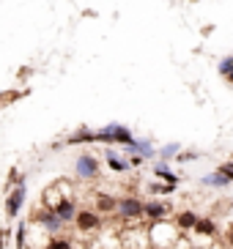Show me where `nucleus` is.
Instances as JSON below:
<instances>
[{"label":"nucleus","instance_id":"16","mask_svg":"<svg viewBox=\"0 0 233 249\" xmlns=\"http://www.w3.org/2000/svg\"><path fill=\"white\" fill-rule=\"evenodd\" d=\"M203 183H206V186H225V183H231V181H228V178L217 170V173H212V176H206Z\"/></svg>","mask_w":233,"mask_h":249},{"label":"nucleus","instance_id":"24","mask_svg":"<svg viewBox=\"0 0 233 249\" xmlns=\"http://www.w3.org/2000/svg\"><path fill=\"white\" fill-rule=\"evenodd\" d=\"M228 241H231V247H233V225L228 227Z\"/></svg>","mask_w":233,"mask_h":249},{"label":"nucleus","instance_id":"20","mask_svg":"<svg viewBox=\"0 0 233 249\" xmlns=\"http://www.w3.org/2000/svg\"><path fill=\"white\" fill-rule=\"evenodd\" d=\"M219 74H222V77H233V55H228V58L219 63Z\"/></svg>","mask_w":233,"mask_h":249},{"label":"nucleus","instance_id":"5","mask_svg":"<svg viewBox=\"0 0 233 249\" xmlns=\"http://www.w3.org/2000/svg\"><path fill=\"white\" fill-rule=\"evenodd\" d=\"M116 211L124 219H137V216H143V203L137 197H121L116 200Z\"/></svg>","mask_w":233,"mask_h":249},{"label":"nucleus","instance_id":"9","mask_svg":"<svg viewBox=\"0 0 233 249\" xmlns=\"http://www.w3.org/2000/svg\"><path fill=\"white\" fill-rule=\"evenodd\" d=\"M104 159H107L110 170H116V173H126V170H129V159L118 156L116 151H113V148H107V151H104Z\"/></svg>","mask_w":233,"mask_h":249},{"label":"nucleus","instance_id":"26","mask_svg":"<svg viewBox=\"0 0 233 249\" xmlns=\"http://www.w3.org/2000/svg\"><path fill=\"white\" fill-rule=\"evenodd\" d=\"M0 96H3V90H0Z\"/></svg>","mask_w":233,"mask_h":249},{"label":"nucleus","instance_id":"1","mask_svg":"<svg viewBox=\"0 0 233 249\" xmlns=\"http://www.w3.org/2000/svg\"><path fill=\"white\" fill-rule=\"evenodd\" d=\"M135 134L129 132V126L121 124H107L99 132H94V142H104V145H129Z\"/></svg>","mask_w":233,"mask_h":249},{"label":"nucleus","instance_id":"3","mask_svg":"<svg viewBox=\"0 0 233 249\" xmlns=\"http://www.w3.org/2000/svg\"><path fill=\"white\" fill-rule=\"evenodd\" d=\"M74 170H77V178H82V181H94V178L99 176V159L91 156V154H80L77 161H74Z\"/></svg>","mask_w":233,"mask_h":249},{"label":"nucleus","instance_id":"25","mask_svg":"<svg viewBox=\"0 0 233 249\" xmlns=\"http://www.w3.org/2000/svg\"><path fill=\"white\" fill-rule=\"evenodd\" d=\"M228 80H231V85H233V77H228Z\"/></svg>","mask_w":233,"mask_h":249},{"label":"nucleus","instance_id":"21","mask_svg":"<svg viewBox=\"0 0 233 249\" xmlns=\"http://www.w3.org/2000/svg\"><path fill=\"white\" fill-rule=\"evenodd\" d=\"M175 154H178V142H170V145H165V148L159 151V156H162L165 161H168V159H173Z\"/></svg>","mask_w":233,"mask_h":249},{"label":"nucleus","instance_id":"10","mask_svg":"<svg viewBox=\"0 0 233 249\" xmlns=\"http://www.w3.org/2000/svg\"><path fill=\"white\" fill-rule=\"evenodd\" d=\"M168 211L170 208L165 203H143V216H148V219H162Z\"/></svg>","mask_w":233,"mask_h":249},{"label":"nucleus","instance_id":"2","mask_svg":"<svg viewBox=\"0 0 233 249\" xmlns=\"http://www.w3.org/2000/svg\"><path fill=\"white\" fill-rule=\"evenodd\" d=\"M25 200H28V186H25V183H17V186L8 189V195H6V216L8 219L19 216Z\"/></svg>","mask_w":233,"mask_h":249},{"label":"nucleus","instance_id":"8","mask_svg":"<svg viewBox=\"0 0 233 249\" xmlns=\"http://www.w3.org/2000/svg\"><path fill=\"white\" fill-rule=\"evenodd\" d=\"M88 142H94V132L88 126H80L77 132H72L66 137V145H88Z\"/></svg>","mask_w":233,"mask_h":249},{"label":"nucleus","instance_id":"7","mask_svg":"<svg viewBox=\"0 0 233 249\" xmlns=\"http://www.w3.org/2000/svg\"><path fill=\"white\" fill-rule=\"evenodd\" d=\"M52 211L58 213L63 222H74V213H77V205H74L72 197H60L58 203L52 205Z\"/></svg>","mask_w":233,"mask_h":249},{"label":"nucleus","instance_id":"23","mask_svg":"<svg viewBox=\"0 0 233 249\" xmlns=\"http://www.w3.org/2000/svg\"><path fill=\"white\" fill-rule=\"evenodd\" d=\"M8 235H11V230L3 227V230H0V249H8Z\"/></svg>","mask_w":233,"mask_h":249},{"label":"nucleus","instance_id":"17","mask_svg":"<svg viewBox=\"0 0 233 249\" xmlns=\"http://www.w3.org/2000/svg\"><path fill=\"white\" fill-rule=\"evenodd\" d=\"M44 249H72V241H69V238H55V235H52Z\"/></svg>","mask_w":233,"mask_h":249},{"label":"nucleus","instance_id":"4","mask_svg":"<svg viewBox=\"0 0 233 249\" xmlns=\"http://www.w3.org/2000/svg\"><path fill=\"white\" fill-rule=\"evenodd\" d=\"M33 219H36V225H41L50 235H58L60 230H63V225H66V222L60 219V216H58L55 211H52V208H47V211H39L36 216H33Z\"/></svg>","mask_w":233,"mask_h":249},{"label":"nucleus","instance_id":"14","mask_svg":"<svg viewBox=\"0 0 233 249\" xmlns=\"http://www.w3.org/2000/svg\"><path fill=\"white\" fill-rule=\"evenodd\" d=\"M192 230H195L197 235H217V225H214L212 219H197Z\"/></svg>","mask_w":233,"mask_h":249},{"label":"nucleus","instance_id":"19","mask_svg":"<svg viewBox=\"0 0 233 249\" xmlns=\"http://www.w3.org/2000/svg\"><path fill=\"white\" fill-rule=\"evenodd\" d=\"M17 183H25V176H22L17 167H11V170H8V189H11V186H17Z\"/></svg>","mask_w":233,"mask_h":249},{"label":"nucleus","instance_id":"13","mask_svg":"<svg viewBox=\"0 0 233 249\" xmlns=\"http://www.w3.org/2000/svg\"><path fill=\"white\" fill-rule=\"evenodd\" d=\"M96 208H99L102 213L116 211V197H110V195H104V192H99V195H96Z\"/></svg>","mask_w":233,"mask_h":249},{"label":"nucleus","instance_id":"12","mask_svg":"<svg viewBox=\"0 0 233 249\" xmlns=\"http://www.w3.org/2000/svg\"><path fill=\"white\" fill-rule=\"evenodd\" d=\"M28 247V222H19L14 230V249H25Z\"/></svg>","mask_w":233,"mask_h":249},{"label":"nucleus","instance_id":"18","mask_svg":"<svg viewBox=\"0 0 233 249\" xmlns=\"http://www.w3.org/2000/svg\"><path fill=\"white\" fill-rule=\"evenodd\" d=\"M151 192L154 195H170V192H175V183H151Z\"/></svg>","mask_w":233,"mask_h":249},{"label":"nucleus","instance_id":"6","mask_svg":"<svg viewBox=\"0 0 233 249\" xmlns=\"http://www.w3.org/2000/svg\"><path fill=\"white\" fill-rule=\"evenodd\" d=\"M74 222H77V230H82V233L99 230V225H102L99 213H94V211H77L74 213Z\"/></svg>","mask_w":233,"mask_h":249},{"label":"nucleus","instance_id":"22","mask_svg":"<svg viewBox=\"0 0 233 249\" xmlns=\"http://www.w3.org/2000/svg\"><path fill=\"white\" fill-rule=\"evenodd\" d=\"M219 173L228 178V181H233V161H225V164H219Z\"/></svg>","mask_w":233,"mask_h":249},{"label":"nucleus","instance_id":"15","mask_svg":"<svg viewBox=\"0 0 233 249\" xmlns=\"http://www.w3.org/2000/svg\"><path fill=\"white\" fill-rule=\"evenodd\" d=\"M195 222H197V213L181 211V213H178V219H175V225L181 227V230H192V227H195Z\"/></svg>","mask_w":233,"mask_h":249},{"label":"nucleus","instance_id":"11","mask_svg":"<svg viewBox=\"0 0 233 249\" xmlns=\"http://www.w3.org/2000/svg\"><path fill=\"white\" fill-rule=\"evenodd\" d=\"M154 176L162 178L165 183H175V186H178V176H175V173H170V167L165 164V161H156V164H154Z\"/></svg>","mask_w":233,"mask_h":249}]
</instances>
